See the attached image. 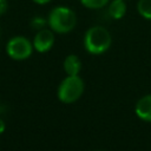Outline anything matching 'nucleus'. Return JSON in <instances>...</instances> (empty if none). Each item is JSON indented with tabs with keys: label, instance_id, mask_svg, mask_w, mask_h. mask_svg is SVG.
Segmentation results:
<instances>
[{
	"label": "nucleus",
	"instance_id": "nucleus-1",
	"mask_svg": "<svg viewBox=\"0 0 151 151\" xmlns=\"http://www.w3.org/2000/svg\"><path fill=\"white\" fill-rule=\"evenodd\" d=\"M112 42L111 33L104 26H92L84 34V48L87 53L99 55L105 53Z\"/></svg>",
	"mask_w": 151,
	"mask_h": 151
},
{
	"label": "nucleus",
	"instance_id": "nucleus-2",
	"mask_svg": "<svg viewBox=\"0 0 151 151\" xmlns=\"http://www.w3.org/2000/svg\"><path fill=\"white\" fill-rule=\"evenodd\" d=\"M77 25V15L67 6H55L47 15V26L54 33L66 34Z\"/></svg>",
	"mask_w": 151,
	"mask_h": 151
},
{
	"label": "nucleus",
	"instance_id": "nucleus-3",
	"mask_svg": "<svg viewBox=\"0 0 151 151\" xmlns=\"http://www.w3.org/2000/svg\"><path fill=\"white\" fill-rule=\"evenodd\" d=\"M84 88V80L79 76H67L60 81L57 97L64 104H72L83 96Z\"/></svg>",
	"mask_w": 151,
	"mask_h": 151
},
{
	"label": "nucleus",
	"instance_id": "nucleus-4",
	"mask_svg": "<svg viewBox=\"0 0 151 151\" xmlns=\"http://www.w3.org/2000/svg\"><path fill=\"white\" fill-rule=\"evenodd\" d=\"M34 47L33 42L24 35L12 37L6 44V53L7 55L17 61L26 60L32 55Z\"/></svg>",
	"mask_w": 151,
	"mask_h": 151
},
{
	"label": "nucleus",
	"instance_id": "nucleus-5",
	"mask_svg": "<svg viewBox=\"0 0 151 151\" xmlns=\"http://www.w3.org/2000/svg\"><path fill=\"white\" fill-rule=\"evenodd\" d=\"M33 47L39 53L48 52L54 45V32L51 28H42L37 31L33 38Z\"/></svg>",
	"mask_w": 151,
	"mask_h": 151
},
{
	"label": "nucleus",
	"instance_id": "nucleus-6",
	"mask_svg": "<svg viewBox=\"0 0 151 151\" xmlns=\"http://www.w3.org/2000/svg\"><path fill=\"white\" fill-rule=\"evenodd\" d=\"M134 113L139 119L151 123V94H146L137 101Z\"/></svg>",
	"mask_w": 151,
	"mask_h": 151
},
{
	"label": "nucleus",
	"instance_id": "nucleus-7",
	"mask_svg": "<svg viewBox=\"0 0 151 151\" xmlns=\"http://www.w3.org/2000/svg\"><path fill=\"white\" fill-rule=\"evenodd\" d=\"M63 66L67 76H78L81 70V60L77 54H68L64 59Z\"/></svg>",
	"mask_w": 151,
	"mask_h": 151
},
{
	"label": "nucleus",
	"instance_id": "nucleus-8",
	"mask_svg": "<svg viewBox=\"0 0 151 151\" xmlns=\"http://www.w3.org/2000/svg\"><path fill=\"white\" fill-rule=\"evenodd\" d=\"M126 11H127V6L125 0H112L107 7L109 17L112 18L113 20H119L124 18L126 14Z\"/></svg>",
	"mask_w": 151,
	"mask_h": 151
},
{
	"label": "nucleus",
	"instance_id": "nucleus-9",
	"mask_svg": "<svg viewBox=\"0 0 151 151\" xmlns=\"http://www.w3.org/2000/svg\"><path fill=\"white\" fill-rule=\"evenodd\" d=\"M137 12L142 18L151 20V0H138Z\"/></svg>",
	"mask_w": 151,
	"mask_h": 151
},
{
	"label": "nucleus",
	"instance_id": "nucleus-10",
	"mask_svg": "<svg viewBox=\"0 0 151 151\" xmlns=\"http://www.w3.org/2000/svg\"><path fill=\"white\" fill-rule=\"evenodd\" d=\"M110 0H80V4L88 9H99L105 7Z\"/></svg>",
	"mask_w": 151,
	"mask_h": 151
},
{
	"label": "nucleus",
	"instance_id": "nucleus-11",
	"mask_svg": "<svg viewBox=\"0 0 151 151\" xmlns=\"http://www.w3.org/2000/svg\"><path fill=\"white\" fill-rule=\"evenodd\" d=\"M47 26V18H42L40 15H35L31 19V27L39 31V29H42Z\"/></svg>",
	"mask_w": 151,
	"mask_h": 151
},
{
	"label": "nucleus",
	"instance_id": "nucleus-12",
	"mask_svg": "<svg viewBox=\"0 0 151 151\" xmlns=\"http://www.w3.org/2000/svg\"><path fill=\"white\" fill-rule=\"evenodd\" d=\"M7 7H8V2H7V0H0V15H2V14L6 13Z\"/></svg>",
	"mask_w": 151,
	"mask_h": 151
},
{
	"label": "nucleus",
	"instance_id": "nucleus-13",
	"mask_svg": "<svg viewBox=\"0 0 151 151\" xmlns=\"http://www.w3.org/2000/svg\"><path fill=\"white\" fill-rule=\"evenodd\" d=\"M5 130H6V124H5L4 119H1V118H0V134H1V133H4V132H5Z\"/></svg>",
	"mask_w": 151,
	"mask_h": 151
},
{
	"label": "nucleus",
	"instance_id": "nucleus-14",
	"mask_svg": "<svg viewBox=\"0 0 151 151\" xmlns=\"http://www.w3.org/2000/svg\"><path fill=\"white\" fill-rule=\"evenodd\" d=\"M34 4H37V5H46V4H48L51 0H32Z\"/></svg>",
	"mask_w": 151,
	"mask_h": 151
},
{
	"label": "nucleus",
	"instance_id": "nucleus-15",
	"mask_svg": "<svg viewBox=\"0 0 151 151\" xmlns=\"http://www.w3.org/2000/svg\"><path fill=\"white\" fill-rule=\"evenodd\" d=\"M0 35H1V29H0Z\"/></svg>",
	"mask_w": 151,
	"mask_h": 151
},
{
	"label": "nucleus",
	"instance_id": "nucleus-16",
	"mask_svg": "<svg viewBox=\"0 0 151 151\" xmlns=\"http://www.w3.org/2000/svg\"><path fill=\"white\" fill-rule=\"evenodd\" d=\"M125 1H126V0H125Z\"/></svg>",
	"mask_w": 151,
	"mask_h": 151
}]
</instances>
